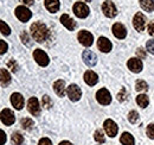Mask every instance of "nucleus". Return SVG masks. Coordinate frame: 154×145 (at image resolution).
I'll use <instances>...</instances> for the list:
<instances>
[{
  "instance_id": "c03bdc74",
  "label": "nucleus",
  "mask_w": 154,
  "mask_h": 145,
  "mask_svg": "<svg viewBox=\"0 0 154 145\" xmlns=\"http://www.w3.org/2000/svg\"><path fill=\"white\" fill-rule=\"evenodd\" d=\"M59 145H72L70 142H66V140H64V142H62V143H59Z\"/></svg>"
},
{
  "instance_id": "ea45409f",
  "label": "nucleus",
  "mask_w": 154,
  "mask_h": 145,
  "mask_svg": "<svg viewBox=\"0 0 154 145\" xmlns=\"http://www.w3.org/2000/svg\"><path fill=\"white\" fill-rule=\"evenodd\" d=\"M136 55L139 56V58H145V57H146V51H145L142 48H139V49L136 50Z\"/></svg>"
},
{
  "instance_id": "37998d69",
  "label": "nucleus",
  "mask_w": 154,
  "mask_h": 145,
  "mask_svg": "<svg viewBox=\"0 0 154 145\" xmlns=\"http://www.w3.org/2000/svg\"><path fill=\"white\" fill-rule=\"evenodd\" d=\"M23 4H25V5H27V6H30V5H32L33 4V0H20Z\"/></svg>"
},
{
  "instance_id": "6e6552de",
  "label": "nucleus",
  "mask_w": 154,
  "mask_h": 145,
  "mask_svg": "<svg viewBox=\"0 0 154 145\" xmlns=\"http://www.w3.org/2000/svg\"><path fill=\"white\" fill-rule=\"evenodd\" d=\"M78 40L82 45L84 47H90L94 42V37L93 35L89 32V31H85V30H82L78 32Z\"/></svg>"
},
{
  "instance_id": "2f4dec72",
  "label": "nucleus",
  "mask_w": 154,
  "mask_h": 145,
  "mask_svg": "<svg viewBox=\"0 0 154 145\" xmlns=\"http://www.w3.org/2000/svg\"><path fill=\"white\" fill-rule=\"evenodd\" d=\"M139 113L136 112V111H132V112H129V114H128V120L132 123V124H136L137 121H139Z\"/></svg>"
},
{
  "instance_id": "4be33fe9",
  "label": "nucleus",
  "mask_w": 154,
  "mask_h": 145,
  "mask_svg": "<svg viewBox=\"0 0 154 145\" xmlns=\"http://www.w3.org/2000/svg\"><path fill=\"white\" fill-rule=\"evenodd\" d=\"M0 83L4 87H6L11 83V75L8 74L6 69H0Z\"/></svg>"
},
{
  "instance_id": "b1692460",
  "label": "nucleus",
  "mask_w": 154,
  "mask_h": 145,
  "mask_svg": "<svg viewBox=\"0 0 154 145\" xmlns=\"http://www.w3.org/2000/svg\"><path fill=\"white\" fill-rule=\"evenodd\" d=\"M140 6L147 11V12H153L154 11V0H139Z\"/></svg>"
},
{
  "instance_id": "c9c22d12",
  "label": "nucleus",
  "mask_w": 154,
  "mask_h": 145,
  "mask_svg": "<svg viewBox=\"0 0 154 145\" xmlns=\"http://www.w3.org/2000/svg\"><path fill=\"white\" fill-rule=\"evenodd\" d=\"M146 49H147L152 55H154V39H149V40L146 43Z\"/></svg>"
},
{
  "instance_id": "f704fd0d",
  "label": "nucleus",
  "mask_w": 154,
  "mask_h": 145,
  "mask_svg": "<svg viewBox=\"0 0 154 145\" xmlns=\"http://www.w3.org/2000/svg\"><path fill=\"white\" fill-rule=\"evenodd\" d=\"M7 66H8V68L12 70V72H17L18 70V64L16 63V61L14 60H10L8 61V63H7Z\"/></svg>"
},
{
  "instance_id": "423d86ee",
  "label": "nucleus",
  "mask_w": 154,
  "mask_h": 145,
  "mask_svg": "<svg viewBox=\"0 0 154 145\" xmlns=\"http://www.w3.org/2000/svg\"><path fill=\"white\" fill-rule=\"evenodd\" d=\"M74 12L78 18H85L89 16V7L84 2H76L74 5Z\"/></svg>"
},
{
  "instance_id": "9d476101",
  "label": "nucleus",
  "mask_w": 154,
  "mask_h": 145,
  "mask_svg": "<svg viewBox=\"0 0 154 145\" xmlns=\"http://www.w3.org/2000/svg\"><path fill=\"white\" fill-rule=\"evenodd\" d=\"M66 93H68V96L71 101H78L81 99V95H82L81 88L77 85H70L66 89Z\"/></svg>"
},
{
  "instance_id": "e433bc0d",
  "label": "nucleus",
  "mask_w": 154,
  "mask_h": 145,
  "mask_svg": "<svg viewBox=\"0 0 154 145\" xmlns=\"http://www.w3.org/2000/svg\"><path fill=\"white\" fill-rule=\"evenodd\" d=\"M7 48H8L7 43L0 39V55H1V54H5V53L7 51Z\"/></svg>"
},
{
  "instance_id": "72a5a7b5",
  "label": "nucleus",
  "mask_w": 154,
  "mask_h": 145,
  "mask_svg": "<svg viewBox=\"0 0 154 145\" xmlns=\"http://www.w3.org/2000/svg\"><path fill=\"white\" fill-rule=\"evenodd\" d=\"M21 40H23V43H24V44H26V45H27V47H30V45H31V42H30V37H29V35H27V32H25V31H24V32H23V34H21Z\"/></svg>"
},
{
  "instance_id": "a211bd4d",
  "label": "nucleus",
  "mask_w": 154,
  "mask_h": 145,
  "mask_svg": "<svg viewBox=\"0 0 154 145\" xmlns=\"http://www.w3.org/2000/svg\"><path fill=\"white\" fill-rule=\"evenodd\" d=\"M84 81L89 86H95L97 82H98V76H97L96 72H91V70H88V72H85V74H84Z\"/></svg>"
},
{
  "instance_id": "7c9ffc66",
  "label": "nucleus",
  "mask_w": 154,
  "mask_h": 145,
  "mask_svg": "<svg viewBox=\"0 0 154 145\" xmlns=\"http://www.w3.org/2000/svg\"><path fill=\"white\" fill-rule=\"evenodd\" d=\"M42 105H43V107L49 109L52 107V101H51V99H50L48 95H44V96L42 98Z\"/></svg>"
},
{
  "instance_id": "f3484780",
  "label": "nucleus",
  "mask_w": 154,
  "mask_h": 145,
  "mask_svg": "<svg viewBox=\"0 0 154 145\" xmlns=\"http://www.w3.org/2000/svg\"><path fill=\"white\" fill-rule=\"evenodd\" d=\"M11 102L16 109H21L24 107V98L19 93H13L11 95Z\"/></svg>"
},
{
  "instance_id": "f03ea898",
  "label": "nucleus",
  "mask_w": 154,
  "mask_h": 145,
  "mask_svg": "<svg viewBox=\"0 0 154 145\" xmlns=\"http://www.w3.org/2000/svg\"><path fill=\"white\" fill-rule=\"evenodd\" d=\"M16 16H17V18L19 19L20 21L26 23L27 20L31 19L32 13H31V11L27 7H25V6H18L16 8Z\"/></svg>"
},
{
  "instance_id": "bb28decb",
  "label": "nucleus",
  "mask_w": 154,
  "mask_h": 145,
  "mask_svg": "<svg viewBox=\"0 0 154 145\" xmlns=\"http://www.w3.org/2000/svg\"><path fill=\"white\" fill-rule=\"evenodd\" d=\"M11 140H12V144L13 145H20V144H23V142H24V137H23L20 133L16 132V133L12 134Z\"/></svg>"
},
{
  "instance_id": "9b49d317",
  "label": "nucleus",
  "mask_w": 154,
  "mask_h": 145,
  "mask_svg": "<svg viewBox=\"0 0 154 145\" xmlns=\"http://www.w3.org/2000/svg\"><path fill=\"white\" fill-rule=\"evenodd\" d=\"M103 126H104V131L107 132V134L109 136V137H115L116 134H117V125L115 124V121H113L112 119H107L106 121H104V124H103Z\"/></svg>"
},
{
  "instance_id": "c85d7f7f",
  "label": "nucleus",
  "mask_w": 154,
  "mask_h": 145,
  "mask_svg": "<svg viewBox=\"0 0 154 145\" xmlns=\"http://www.w3.org/2000/svg\"><path fill=\"white\" fill-rule=\"evenodd\" d=\"M94 138H95V140H96L97 143H100V144H103L106 142L104 133H103L102 130H97L96 132H95V134H94Z\"/></svg>"
},
{
  "instance_id": "393cba45",
  "label": "nucleus",
  "mask_w": 154,
  "mask_h": 145,
  "mask_svg": "<svg viewBox=\"0 0 154 145\" xmlns=\"http://www.w3.org/2000/svg\"><path fill=\"white\" fill-rule=\"evenodd\" d=\"M136 102H137V105H139L140 107L146 108V107L148 106L149 100H148V96H147V95L141 94V95H137V96H136Z\"/></svg>"
},
{
  "instance_id": "2eb2a0df",
  "label": "nucleus",
  "mask_w": 154,
  "mask_h": 145,
  "mask_svg": "<svg viewBox=\"0 0 154 145\" xmlns=\"http://www.w3.org/2000/svg\"><path fill=\"white\" fill-rule=\"evenodd\" d=\"M113 34H114V36L116 38L123 39V38H126V36H127V30H126V27L122 24L116 23V24L113 25Z\"/></svg>"
},
{
  "instance_id": "7ed1b4c3",
  "label": "nucleus",
  "mask_w": 154,
  "mask_h": 145,
  "mask_svg": "<svg viewBox=\"0 0 154 145\" xmlns=\"http://www.w3.org/2000/svg\"><path fill=\"white\" fill-rule=\"evenodd\" d=\"M0 119H1V121H2L5 125H7V126L12 125V124L16 121V117H14L13 112L8 108H4L1 111V113H0Z\"/></svg>"
},
{
  "instance_id": "dca6fc26",
  "label": "nucleus",
  "mask_w": 154,
  "mask_h": 145,
  "mask_svg": "<svg viewBox=\"0 0 154 145\" xmlns=\"http://www.w3.org/2000/svg\"><path fill=\"white\" fill-rule=\"evenodd\" d=\"M127 67L129 68L131 72H140L142 70V62L140 61V58H131L127 62Z\"/></svg>"
},
{
  "instance_id": "f257e3e1",
  "label": "nucleus",
  "mask_w": 154,
  "mask_h": 145,
  "mask_svg": "<svg viewBox=\"0 0 154 145\" xmlns=\"http://www.w3.org/2000/svg\"><path fill=\"white\" fill-rule=\"evenodd\" d=\"M31 35L35 40H37L38 43H43L49 37V30L45 26V24L40 21H36L31 25Z\"/></svg>"
},
{
  "instance_id": "f8f14e48",
  "label": "nucleus",
  "mask_w": 154,
  "mask_h": 145,
  "mask_svg": "<svg viewBox=\"0 0 154 145\" xmlns=\"http://www.w3.org/2000/svg\"><path fill=\"white\" fill-rule=\"evenodd\" d=\"M82 58H83L84 63H85L88 67H94L97 62L96 55L94 54L93 51H90V50H84V53L82 55Z\"/></svg>"
},
{
  "instance_id": "c756f323",
  "label": "nucleus",
  "mask_w": 154,
  "mask_h": 145,
  "mask_svg": "<svg viewBox=\"0 0 154 145\" xmlns=\"http://www.w3.org/2000/svg\"><path fill=\"white\" fill-rule=\"evenodd\" d=\"M0 31H1L2 35H5V36H8V35L11 34V29H10V26H8L5 21H2V20H0Z\"/></svg>"
},
{
  "instance_id": "58836bf2",
  "label": "nucleus",
  "mask_w": 154,
  "mask_h": 145,
  "mask_svg": "<svg viewBox=\"0 0 154 145\" xmlns=\"http://www.w3.org/2000/svg\"><path fill=\"white\" fill-rule=\"evenodd\" d=\"M147 31H148V34H149L151 36H154V20H152V21L148 24Z\"/></svg>"
},
{
  "instance_id": "a878e982",
  "label": "nucleus",
  "mask_w": 154,
  "mask_h": 145,
  "mask_svg": "<svg viewBox=\"0 0 154 145\" xmlns=\"http://www.w3.org/2000/svg\"><path fill=\"white\" fill-rule=\"evenodd\" d=\"M33 126H35V123H33L32 119H30V118H24V119L21 120V127H23L24 130L30 131V130H32Z\"/></svg>"
},
{
  "instance_id": "6ab92c4d",
  "label": "nucleus",
  "mask_w": 154,
  "mask_h": 145,
  "mask_svg": "<svg viewBox=\"0 0 154 145\" xmlns=\"http://www.w3.org/2000/svg\"><path fill=\"white\" fill-rule=\"evenodd\" d=\"M60 23L68 29V30H70V31H72L75 27H76V23H75V20L72 18H70L68 14H63L62 17H60Z\"/></svg>"
},
{
  "instance_id": "20e7f679",
  "label": "nucleus",
  "mask_w": 154,
  "mask_h": 145,
  "mask_svg": "<svg viewBox=\"0 0 154 145\" xmlns=\"http://www.w3.org/2000/svg\"><path fill=\"white\" fill-rule=\"evenodd\" d=\"M96 99L101 105H104V106L109 105L112 102V95H110V93L107 91L106 88H101L100 91L97 92Z\"/></svg>"
},
{
  "instance_id": "39448f33",
  "label": "nucleus",
  "mask_w": 154,
  "mask_h": 145,
  "mask_svg": "<svg viewBox=\"0 0 154 145\" xmlns=\"http://www.w3.org/2000/svg\"><path fill=\"white\" fill-rule=\"evenodd\" d=\"M102 11H103V13H104L107 17H109V18H113V17H115L116 14H117V10H116L115 5H114V2L110 1V0H107V1L103 2V5H102Z\"/></svg>"
},
{
  "instance_id": "5701e85b",
  "label": "nucleus",
  "mask_w": 154,
  "mask_h": 145,
  "mask_svg": "<svg viewBox=\"0 0 154 145\" xmlns=\"http://www.w3.org/2000/svg\"><path fill=\"white\" fill-rule=\"evenodd\" d=\"M120 142H121L122 145H134V143H135L133 136H132L131 133H128V132L122 133V136H121V138H120Z\"/></svg>"
},
{
  "instance_id": "cd10ccee",
  "label": "nucleus",
  "mask_w": 154,
  "mask_h": 145,
  "mask_svg": "<svg viewBox=\"0 0 154 145\" xmlns=\"http://www.w3.org/2000/svg\"><path fill=\"white\" fill-rule=\"evenodd\" d=\"M135 88H136L137 92H146L148 89V85H147L146 81L139 80V81H136V83H135Z\"/></svg>"
},
{
  "instance_id": "aec40b11",
  "label": "nucleus",
  "mask_w": 154,
  "mask_h": 145,
  "mask_svg": "<svg viewBox=\"0 0 154 145\" xmlns=\"http://www.w3.org/2000/svg\"><path fill=\"white\" fill-rule=\"evenodd\" d=\"M54 91L57 94L58 96H64L65 94V83L63 80H57L55 83H54Z\"/></svg>"
},
{
  "instance_id": "a18cd8bd",
  "label": "nucleus",
  "mask_w": 154,
  "mask_h": 145,
  "mask_svg": "<svg viewBox=\"0 0 154 145\" xmlns=\"http://www.w3.org/2000/svg\"><path fill=\"white\" fill-rule=\"evenodd\" d=\"M84 1H87V2H89V1H91V0H84Z\"/></svg>"
},
{
  "instance_id": "ddd939ff",
  "label": "nucleus",
  "mask_w": 154,
  "mask_h": 145,
  "mask_svg": "<svg viewBox=\"0 0 154 145\" xmlns=\"http://www.w3.org/2000/svg\"><path fill=\"white\" fill-rule=\"evenodd\" d=\"M27 109L32 115H39L40 113V106L37 98H31L27 102Z\"/></svg>"
},
{
  "instance_id": "412c9836",
  "label": "nucleus",
  "mask_w": 154,
  "mask_h": 145,
  "mask_svg": "<svg viewBox=\"0 0 154 145\" xmlns=\"http://www.w3.org/2000/svg\"><path fill=\"white\" fill-rule=\"evenodd\" d=\"M45 7L51 13H56L59 10V0H45Z\"/></svg>"
},
{
  "instance_id": "a19ab883",
  "label": "nucleus",
  "mask_w": 154,
  "mask_h": 145,
  "mask_svg": "<svg viewBox=\"0 0 154 145\" xmlns=\"http://www.w3.org/2000/svg\"><path fill=\"white\" fill-rule=\"evenodd\" d=\"M6 143V134L2 130H0V145H4Z\"/></svg>"
},
{
  "instance_id": "473e14b6",
  "label": "nucleus",
  "mask_w": 154,
  "mask_h": 145,
  "mask_svg": "<svg viewBox=\"0 0 154 145\" xmlns=\"http://www.w3.org/2000/svg\"><path fill=\"white\" fill-rule=\"evenodd\" d=\"M127 96H128V92L126 88H121V91L120 93L117 94V100L120 101V102H122V101H125L126 99H127Z\"/></svg>"
},
{
  "instance_id": "4c0bfd02",
  "label": "nucleus",
  "mask_w": 154,
  "mask_h": 145,
  "mask_svg": "<svg viewBox=\"0 0 154 145\" xmlns=\"http://www.w3.org/2000/svg\"><path fill=\"white\" fill-rule=\"evenodd\" d=\"M147 136L151 139H154V124L148 125V127H147Z\"/></svg>"
},
{
  "instance_id": "1a4fd4ad",
  "label": "nucleus",
  "mask_w": 154,
  "mask_h": 145,
  "mask_svg": "<svg viewBox=\"0 0 154 145\" xmlns=\"http://www.w3.org/2000/svg\"><path fill=\"white\" fill-rule=\"evenodd\" d=\"M33 58L36 60V62L38 63L39 66H42V67H46V66L49 64V62H50L48 55L45 54L43 50H40V49L35 50V53H33Z\"/></svg>"
},
{
  "instance_id": "79ce46f5",
  "label": "nucleus",
  "mask_w": 154,
  "mask_h": 145,
  "mask_svg": "<svg viewBox=\"0 0 154 145\" xmlns=\"http://www.w3.org/2000/svg\"><path fill=\"white\" fill-rule=\"evenodd\" d=\"M38 145H52V143H51V140H50L49 138H42V139L39 140Z\"/></svg>"
},
{
  "instance_id": "0eeeda50",
  "label": "nucleus",
  "mask_w": 154,
  "mask_h": 145,
  "mask_svg": "<svg viewBox=\"0 0 154 145\" xmlns=\"http://www.w3.org/2000/svg\"><path fill=\"white\" fill-rule=\"evenodd\" d=\"M133 25H134V27L139 32H141V31L145 30V27H146V25H147V19H146V17H145L142 13L139 12V13H136L134 16Z\"/></svg>"
},
{
  "instance_id": "4468645a",
  "label": "nucleus",
  "mask_w": 154,
  "mask_h": 145,
  "mask_svg": "<svg viewBox=\"0 0 154 145\" xmlns=\"http://www.w3.org/2000/svg\"><path fill=\"white\" fill-rule=\"evenodd\" d=\"M97 47L102 53H109L112 50V43L106 37H100L97 40Z\"/></svg>"
}]
</instances>
